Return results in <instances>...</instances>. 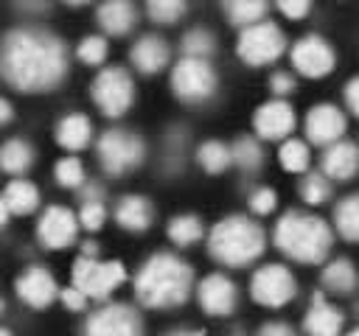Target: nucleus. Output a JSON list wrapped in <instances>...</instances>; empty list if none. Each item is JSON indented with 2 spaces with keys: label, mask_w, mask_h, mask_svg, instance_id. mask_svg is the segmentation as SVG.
I'll return each instance as SVG.
<instances>
[{
  "label": "nucleus",
  "mask_w": 359,
  "mask_h": 336,
  "mask_svg": "<svg viewBox=\"0 0 359 336\" xmlns=\"http://www.w3.org/2000/svg\"><path fill=\"white\" fill-rule=\"evenodd\" d=\"M67 48L50 31L14 28L3 39L0 73L17 92H50L67 78Z\"/></svg>",
  "instance_id": "1"
},
{
  "label": "nucleus",
  "mask_w": 359,
  "mask_h": 336,
  "mask_svg": "<svg viewBox=\"0 0 359 336\" xmlns=\"http://www.w3.org/2000/svg\"><path fill=\"white\" fill-rule=\"evenodd\" d=\"M194 288V269L174 252H154L135 274V297L143 308L171 311L188 302Z\"/></svg>",
  "instance_id": "2"
},
{
  "label": "nucleus",
  "mask_w": 359,
  "mask_h": 336,
  "mask_svg": "<svg viewBox=\"0 0 359 336\" xmlns=\"http://www.w3.org/2000/svg\"><path fill=\"white\" fill-rule=\"evenodd\" d=\"M272 244L283 258L314 266L328 258L334 246V227L320 216L303 210H286L272 230Z\"/></svg>",
  "instance_id": "3"
},
{
  "label": "nucleus",
  "mask_w": 359,
  "mask_h": 336,
  "mask_svg": "<svg viewBox=\"0 0 359 336\" xmlns=\"http://www.w3.org/2000/svg\"><path fill=\"white\" fill-rule=\"evenodd\" d=\"M266 249V232L247 216H224L208 232V255L224 269H247Z\"/></svg>",
  "instance_id": "4"
},
{
  "label": "nucleus",
  "mask_w": 359,
  "mask_h": 336,
  "mask_svg": "<svg viewBox=\"0 0 359 336\" xmlns=\"http://www.w3.org/2000/svg\"><path fill=\"white\" fill-rule=\"evenodd\" d=\"M95 154H98V162L104 168V174L109 176H123L135 168L143 165L146 160V143L137 132H129V129H107L98 134V143H95Z\"/></svg>",
  "instance_id": "5"
},
{
  "label": "nucleus",
  "mask_w": 359,
  "mask_h": 336,
  "mask_svg": "<svg viewBox=\"0 0 359 336\" xmlns=\"http://www.w3.org/2000/svg\"><path fill=\"white\" fill-rule=\"evenodd\" d=\"M216 87H219V76L208 59L182 56L171 67V92L182 104H202L216 92Z\"/></svg>",
  "instance_id": "6"
},
{
  "label": "nucleus",
  "mask_w": 359,
  "mask_h": 336,
  "mask_svg": "<svg viewBox=\"0 0 359 336\" xmlns=\"http://www.w3.org/2000/svg\"><path fill=\"white\" fill-rule=\"evenodd\" d=\"M70 280L90 300L104 302L126 280V269H123L121 260H98V258H90V255H79L73 260Z\"/></svg>",
  "instance_id": "7"
},
{
  "label": "nucleus",
  "mask_w": 359,
  "mask_h": 336,
  "mask_svg": "<svg viewBox=\"0 0 359 336\" xmlns=\"http://www.w3.org/2000/svg\"><path fill=\"white\" fill-rule=\"evenodd\" d=\"M90 98L107 118H121L135 104V81L126 67H104L90 84Z\"/></svg>",
  "instance_id": "8"
},
{
  "label": "nucleus",
  "mask_w": 359,
  "mask_h": 336,
  "mask_svg": "<svg viewBox=\"0 0 359 336\" xmlns=\"http://www.w3.org/2000/svg\"><path fill=\"white\" fill-rule=\"evenodd\" d=\"M283 50H286V36L269 20H261V22H252V25L241 28L238 42H236L238 59L244 64H250V67L272 64V62H278L283 56Z\"/></svg>",
  "instance_id": "9"
},
{
  "label": "nucleus",
  "mask_w": 359,
  "mask_h": 336,
  "mask_svg": "<svg viewBox=\"0 0 359 336\" xmlns=\"http://www.w3.org/2000/svg\"><path fill=\"white\" fill-rule=\"evenodd\" d=\"M297 294V280L283 263H264L250 277V297L264 308H283Z\"/></svg>",
  "instance_id": "10"
},
{
  "label": "nucleus",
  "mask_w": 359,
  "mask_h": 336,
  "mask_svg": "<svg viewBox=\"0 0 359 336\" xmlns=\"http://www.w3.org/2000/svg\"><path fill=\"white\" fill-rule=\"evenodd\" d=\"M81 336H146V328L137 308L126 302H107L84 319Z\"/></svg>",
  "instance_id": "11"
},
{
  "label": "nucleus",
  "mask_w": 359,
  "mask_h": 336,
  "mask_svg": "<svg viewBox=\"0 0 359 336\" xmlns=\"http://www.w3.org/2000/svg\"><path fill=\"white\" fill-rule=\"evenodd\" d=\"M289 56H292V67L306 78H325L337 64V53H334L331 42L317 34L300 36L292 45Z\"/></svg>",
  "instance_id": "12"
},
{
  "label": "nucleus",
  "mask_w": 359,
  "mask_h": 336,
  "mask_svg": "<svg viewBox=\"0 0 359 336\" xmlns=\"http://www.w3.org/2000/svg\"><path fill=\"white\" fill-rule=\"evenodd\" d=\"M79 216L65 204H50L36 221V241L45 249H67L79 238Z\"/></svg>",
  "instance_id": "13"
},
{
  "label": "nucleus",
  "mask_w": 359,
  "mask_h": 336,
  "mask_svg": "<svg viewBox=\"0 0 359 336\" xmlns=\"http://www.w3.org/2000/svg\"><path fill=\"white\" fill-rule=\"evenodd\" d=\"M196 302L208 316H230L238 308V286L227 274L213 272L196 283Z\"/></svg>",
  "instance_id": "14"
},
{
  "label": "nucleus",
  "mask_w": 359,
  "mask_h": 336,
  "mask_svg": "<svg viewBox=\"0 0 359 336\" xmlns=\"http://www.w3.org/2000/svg\"><path fill=\"white\" fill-rule=\"evenodd\" d=\"M14 291L20 297V302H25L28 308H48L53 300H59L62 288L56 283V277L45 269V266H28L17 274L14 280Z\"/></svg>",
  "instance_id": "15"
},
{
  "label": "nucleus",
  "mask_w": 359,
  "mask_h": 336,
  "mask_svg": "<svg viewBox=\"0 0 359 336\" xmlns=\"http://www.w3.org/2000/svg\"><path fill=\"white\" fill-rule=\"evenodd\" d=\"M294 109L289 101L283 98H272L266 104H261L252 115V129L261 140H289V134L294 132Z\"/></svg>",
  "instance_id": "16"
},
{
  "label": "nucleus",
  "mask_w": 359,
  "mask_h": 336,
  "mask_svg": "<svg viewBox=\"0 0 359 336\" xmlns=\"http://www.w3.org/2000/svg\"><path fill=\"white\" fill-rule=\"evenodd\" d=\"M345 129H348V120H345L342 109L334 104H314L306 112V137L314 146L325 148V146L342 140Z\"/></svg>",
  "instance_id": "17"
},
{
  "label": "nucleus",
  "mask_w": 359,
  "mask_h": 336,
  "mask_svg": "<svg viewBox=\"0 0 359 336\" xmlns=\"http://www.w3.org/2000/svg\"><path fill=\"white\" fill-rule=\"evenodd\" d=\"M345 314L325 300V291H314L309 300V311L303 316L306 336H342Z\"/></svg>",
  "instance_id": "18"
},
{
  "label": "nucleus",
  "mask_w": 359,
  "mask_h": 336,
  "mask_svg": "<svg viewBox=\"0 0 359 336\" xmlns=\"http://www.w3.org/2000/svg\"><path fill=\"white\" fill-rule=\"evenodd\" d=\"M129 62L140 76H154L168 67L171 62V48L163 36L157 34H143L132 48H129Z\"/></svg>",
  "instance_id": "19"
},
{
  "label": "nucleus",
  "mask_w": 359,
  "mask_h": 336,
  "mask_svg": "<svg viewBox=\"0 0 359 336\" xmlns=\"http://www.w3.org/2000/svg\"><path fill=\"white\" fill-rule=\"evenodd\" d=\"M154 216H157V210H154L151 199L140 196V193H126L112 207L115 224L126 232H146L154 224Z\"/></svg>",
  "instance_id": "20"
},
{
  "label": "nucleus",
  "mask_w": 359,
  "mask_h": 336,
  "mask_svg": "<svg viewBox=\"0 0 359 336\" xmlns=\"http://www.w3.org/2000/svg\"><path fill=\"white\" fill-rule=\"evenodd\" d=\"M320 171L328 179L351 182L359 174V146L351 140H337V143L325 146V151L320 157Z\"/></svg>",
  "instance_id": "21"
},
{
  "label": "nucleus",
  "mask_w": 359,
  "mask_h": 336,
  "mask_svg": "<svg viewBox=\"0 0 359 336\" xmlns=\"http://www.w3.org/2000/svg\"><path fill=\"white\" fill-rule=\"evenodd\" d=\"M53 137L65 151H81L93 140V120L84 112H67L56 120Z\"/></svg>",
  "instance_id": "22"
},
{
  "label": "nucleus",
  "mask_w": 359,
  "mask_h": 336,
  "mask_svg": "<svg viewBox=\"0 0 359 336\" xmlns=\"http://www.w3.org/2000/svg\"><path fill=\"white\" fill-rule=\"evenodd\" d=\"M98 25L109 36H126L137 22V8L132 0H104L98 6Z\"/></svg>",
  "instance_id": "23"
},
{
  "label": "nucleus",
  "mask_w": 359,
  "mask_h": 336,
  "mask_svg": "<svg viewBox=\"0 0 359 336\" xmlns=\"http://www.w3.org/2000/svg\"><path fill=\"white\" fill-rule=\"evenodd\" d=\"M320 283L328 294H353L359 288V272L356 266L348 260V258H337V260H328L325 269L320 272Z\"/></svg>",
  "instance_id": "24"
},
{
  "label": "nucleus",
  "mask_w": 359,
  "mask_h": 336,
  "mask_svg": "<svg viewBox=\"0 0 359 336\" xmlns=\"http://www.w3.org/2000/svg\"><path fill=\"white\" fill-rule=\"evenodd\" d=\"M11 216H28L39 207V190L34 182L28 179H11L6 188H3V199H0Z\"/></svg>",
  "instance_id": "25"
},
{
  "label": "nucleus",
  "mask_w": 359,
  "mask_h": 336,
  "mask_svg": "<svg viewBox=\"0 0 359 336\" xmlns=\"http://www.w3.org/2000/svg\"><path fill=\"white\" fill-rule=\"evenodd\" d=\"M34 160H36V151L22 137H14V140L3 143V148H0V168L11 176H22L34 165Z\"/></svg>",
  "instance_id": "26"
},
{
  "label": "nucleus",
  "mask_w": 359,
  "mask_h": 336,
  "mask_svg": "<svg viewBox=\"0 0 359 336\" xmlns=\"http://www.w3.org/2000/svg\"><path fill=\"white\" fill-rule=\"evenodd\" d=\"M222 11L236 28H247L266 17L269 0H222Z\"/></svg>",
  "instance_id": "27"
},
{
  "label": "nucleus",
  "mask_w": 359,
  "mask_h": 336,
  "mask_svg": "<svg viewBox=\"0 0 359 336\" xmlns=\"http://www.w3.org/2000/svg\"><path fill=\"white\" fill-rule=\"evenodd\" d=\"M334 230L345 241L359 244V193H351L334 204Z\"/></svg>",
  "instance_id": "28"
},
{
  "label": "nucleus",
  "mask_w": 359,
  "mask_h": 336,
  "mask_svg": "<svg viewBox=\"0 0 359 336\" xmlns=\"http://www.w3.org/2000/svg\"><path fill=\"white\" fill-rule=\"evenodd\" d=\"M165 232H168V241H171L174 246L188 249V246H194V244L202 241L205 227H202V218H199V216L182 213V216H174V218L168 221V230H165Z\"/></svg>",
  "instance_id": "29"
},
{
  "label": "nucleus",
  "mask_w": 359,
  "mask_h": 336,
  "mask_svg": "<svg viewBox=\"0 0 359 336\" xmlns=\"http://www.w3.org/2000/svg\"><path fill=\"white\" fill-rule=\"evenodd\" d=\"M230 151H233V165L241 168V171H247V174H252V171H258L264 165V148H261L258 137L241 134V137L233 140Z\"/></svg>",
  "instance_id": "30"
},
{
  "label": "nucleus",
  "mask_w": 359,
  "mask_h": 336,
  "mask_svg": "<svg viewBox=\"0 0 359 336\" xmlns=\"http://www.w3.org/2000/svg\"><path fill=\"white\" fill-rule=\"evenodd\" d=\"M196 162L208 171V174H222L224 168L233 165V151L230 146H224L222 140H205L196 148Z\"/></svg>",
  "instance_id": "31"
},
{
  "label": "nucleus",
  "mask_w": 359,
  "mask_h": 336,
  "mask_svg": "<svg viewBox=\"0 0 359 336\" xmlns=\"http://www.w3.org/2000/svg\"><path fill=\"white\" fill-rule=\"evenodd\" d=\"M278 160H280V168L289 171V174H306L309 165H311V151H309V143L297 140V137H289L280 143V151H278Z\"/></svg>",
  "instance_id": "32"
},
{
  "label": "nucleus",
  "mask_w": 359,
  "mask_h": 336,
  "mask_svg": "<svg viewBox=\"0 0 359 336\" xmlns=\"http://www.w3.org/2000/svg\"><path fill=\"white\" fill-rule=\"evenodd\" d=\"M334 196V185L323 171H306V176L300 179V199L311 207H320L325 202H331Z\"/></svg>",
  "instance_id": "33"
},
{
  "label": "nucleus",
  "mask_w": 359,
  "mask_h": 336,
  "mask_svg": "<svg viewBox=\"0 0 359 336\" xmlns=\"http://www.w3.org/2000/svg\"><path fill=\"white\" fill-rule=\"evenodd\" d=\"M53 179L59 188H67V190H79L84 182H87V174H84V165L81 160L76 157H62L53 168Z\"/></svg>",
  "instance_id": "34"
},
{
  "label": "nucleus",
  "mask_w": 359,
  "mask_h": 336,
  "mask_svg": "<svg viewBox=\"0 0 359 336\" xmlns=\"http://www.w3.org/2000/svg\"><path fill=\"white\" fill-rule=\"evenodd\" d=\"M188 8V0H146L149 20L157 25H174Z\"/></svg>",
  "instance_id": "35"
},
{
  "label": "nucleus",
  "mask_w": 359,
  "mask_h": 336,
  "mask_svg": "<svg viewBox=\"0 0 359 336\" xmlns=\"http://www.w3.org/2000/svg\"><path fill=\"white\" fill-rule=\"evenodd\" d=\"M182 53L185 56H199V59H208L213 50H216V36L208 31V28H191L185 36H182Z\"/></svg>",
  "instance_id": "36"
},
{
  "label": "nucleus",
  "mask_w": 359,
  "mask_h": 336,
  "mask_svg": "<svg viewBox=\"0 0 359 336\" xmlns=\"http://www.w3.org/2000/svg\"><path fill=\"white\" fill-rule=\"evenodd\" d=\"M107 53H109V45L104 36H84L79 45H76V56L79 62L90 64V67H98L107 62Z\"/></svg>",
  "instance_id": "37"
},
{
  "label": "nucleus",
  "mask_w": 359,
  "mask_h": 336,
  "mask_svg": "<svg viewBox=\"0 0 359 336\" xmlns=\"http://www.w3.org/2000/svg\"><path fill=\"white\" fill-rule=\"evenodd\" d=\"M107 216H109V210H107L104 202H84L81 210H79V221H81V227L87 232H98L104 227Z\"/></svg>",
  "instance_id": "38"
},
{
  "label": "nucleus",
  "mask_w": 359,
  "mask_h": 336,
  "mask_svg": "<svg viewBox=\"0 0 359 336\" xmlns=\"http://www.w3.org/2000/svg\"><path fill=\"white\" fill-rule=\"evenodd\" d=\"M278 207V193L272 188H258L250 193V210L255 216H269Z\"/></svg>",
  "instance_id": "39"
},
{
  "label": "nucleus",
  "mask_w": 359,
  "mask_h": 336,
  "mask_svg": "<svg viewBox=\"0 0 359 336\" xmlns=\"http://www.w3.org/2000/svg\"><path fill=\"white\" fill-rule=\"evenodd\" d=\"M59 300H62V305H65L67 311H84V308L90 305V297H87L81 288H76L73 283H70L67 288H62Z\"/></svg>",
  "instance_id": "40"
},
{
  "label": "nucleus",
  "mask_w": 359,
  "mask_h": 336,
  "mask_svg": "<svg viewBox=\"0 0 359 336\" xmlns=\"http://www.w3.org/2000/svg\"><path fill=\"white\" fill-rule=\"evenodd\" d=\"M269 90H272L278 98L292 95V92H294V78H292V73H286V70H275V73L269 76Z\"/></svg>",
  "instance_id": "41"
},
{
  "label": "nucleus",
  "mask_w": 359,
  "mask_h": 336,
  "mask_svg": "<svg viewBox=\"0 0 359 336\" xmlns=\"http://www.w3.org/2000/svg\"><path fill=\"white\" fill-rule=\"evenodd\" d=\"M280 14L289 17V20H303L309 11H311V0H275Z\"/></svg>",
  "instance_id": "42"
},
{
  "label": "nucleus",
  "mask_w": 359,
  "mask_h": 336,
  "mask_svg": "<svg viewBox=\"0 0 359 336\" xmlns=\"http://www.w3.org/2000/svg\"><path fill=\"white\" fill-rule=\"evenodd\" d=\"M79 202L84 204V202H104V185H98V182H93V179H87L79 190Z\"/></svg>",
  "instance_id": "43"
},
{
  "label": "nucleus",
  "mask_w": 359,
  "mask_h": 336,
  "mask_svg": "<svg viewBox=\"0 0 359 336\" xmlns=\"http://www.w3.org/2000/svg\"><path fill=\"white\" fill-rule=\"evenodd\" d=\"M255 336H297V330L289 322H264Z\"/></svg>",
  "instance_id": "44"
},
{
  "label": "nucleus",
  "mask_w": 359,
  "mask_h": 336,
  "mask_svg": "<svg viewBox=\"0 0 359 336\" xmlns=\"http://www.w3.org/2000/svg\"><path fill=\"white\" fill-rule=\"evenodd\" d=\"M342 95H345V106L359 118V76L345 84V92Z\"/></svg>",
  "instance_id": "45"
},
{
  "label": "nucleus",
  "mask_w": 359,
  "mask_h": 336,
  "mask_svg": "<svg viewBox=\"0 0 359 336\" xmlns=\"http://www.w3.org/2000/svg\"><path fill=\"white\" fill-rule=\"evenodd\" d=\"M14 3H17V8L31 11V14H39V11L48 8V0H14Z\"/></svg>",
  "instance_id": "46"
},
{
  "label": "nucleus",
  "mask_w": 359,
  "mask_h": 336,
  "mask_svg": "<svg viewBox=\"0 0 359 336\" xmlns=\"http://www.w3.org/2000/svg\"><path fill=\"white\" fill-rule=\"evenodd\" d=\"M11 118H14V109H11V101H8V98H3V101H0V123L6 126V123H11Z\"/></svg>",
  "instance_id": "47"
},
{
  "label": "nucleus",
  "mask_w": 359,
  "mask_h": 336,
  "mask_svg": "<svg viewBox=\"0 0 359 336\" xmlns=\"http://www.w3.org/2000/svg\"><path fill=\"white\" fill-rule=\"evenodd\" d=\"M165 336H205V330H194V328H177V330H168Z\"/></svg>",
  "instance_id": "48"
},
{
  "label": "nucleus",
  "mask_w": 359,
  "mask_h": 336,
  "mask_svg": "<svg viewBox=\"0 0 359 336\" xmlns=\"http://www.w3.org/2000/svg\"><path fill=\"white\" fill-rule=\"evenodd\" d=\"M81 255L98 258V244H95V241H84V244H81Z\"/></svg>",
  "instance_id": "49"
},
{
  "label": "nucleus",
  "mask_w": 359,
  "mask_h": 336,
  "mask_svg": "<svg viewBox=\"0 0 359 336\" xmlns=\"http://www.w3.org/2000/svg\"><path fill=\"white\" fill-rule=\"evenodd\" d=\"M62 3H67V6H87L90 0H62Z\"/></svg>",
  "instance_id": "50"
},
{
  "label": "nucleus",
  "mask_w": 359,
  "mask_h": 336,
  "mask_svg": "<svg viewBox=\"0 0 359 336\" xmlns=\"http://www.w3.org/2000/svg\"><path fill=\"white\" fill-rule=\"evenodd\" d=\"M345 336H359V328H353V330H348Z\"/></svg>",
  "instance_id": "51"
},
{
  "label": "nucleus",
  "mask_w": 359,
  "mask_h": 336,
  "mask_svg": "<svg viewBox=\"0 0 359 336\" xmlns=\"http://www.w3.org/2000/svg\"><path fill=\"white\" fill-rule=\"evenodd\" d=\"M0 336H11V330H8V328H3V330H0Z\"/></svg>",
  "instance_id": "52"
},
{
  "label": "nucleus",
  "mask_w": 359,
  "mask_h": 336,
  "mask_svg": "<svg viewBox=\"0 0 359 336\" xmlns=\"http://www.w3.org/2000/svg\"><path fill=\"white\" fill-rule=\"evenodd\" d=\"M353 311H356V316H359V300H356V302H353Z\"/></svg>",
  "instance_id": "53"
}]
</instances>
